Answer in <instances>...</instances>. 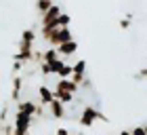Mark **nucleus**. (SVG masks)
<instances>
[{
  "label": "nucleus",
  "instance_id": "obj_26",
  "mask_svg": "<svg viewBox=\"0 0 147 135\" xmlns=\"http://www.w3.org/2000/svg\"><path fill=\"white\" fill-rule=\"evenodd\" d=\"M92 82H90V78H84V82H82V89H90Z\"/></svg>",
  "mask_w": 147,
  "mask_h": 135
},
{
  "label": "nucleus",
  "instance_id": "obj_5",
  "mask_svg": "<svg viewBox=\"0 0 147 135\" xmlns=\"http://www.w3.org/2000/svg\"><path fill=\"white\" fill-rule=\"evenodd\" d=\"M61 13H63V11H61V6H59V4H53L51 9L46 11L42 17H40V28H51V25L55 23V19L61 15Z\"/></svg>",
  "mask_w": 147,
  "mask_h": 135
},
{
  "label": "nucleus",
  "instance_id": "obj_20",
  "mask_svg": "<svg viewBox=\"0 0 147 135\" xmlns=\"http://www.w3.org/2000/svg\"><path fill=\"white\" fill-rule=\"evenodd\" d=\"M63 59H57V61H53L51 63V70H53V74H59V70H61V68H63Z\"/></svg>",
  "mask_w": 147,
  "mask_h": 135
},
{
  "label": "nucleus",
  "instance_id": "obj_2",
  "mask_svg": "<svg viewBox=\"0 0 147 135\" xmlns=\"http://www.w3.org/2000/svg\"><path fill=\"white\" fill-rule=\"evenodd\" d=\"M97 120H103V123H107V116H105L103 112H99L95 106H84L82 108V114H80V118H78V125L82 127V129H90L92 125L97 123Z\"/></svg>",
  "mask_w": 147,
  "mask_h": 135
},
{
  "label": "nucleus",
  "instance_id": "obj_18",
  "mask_svg": "<svg viewBox=\"0 0 147 135\" xmlns=\"http://www.w3.org/2000/svg\"><path fill=\"white\" fill-rule=\"evenodd\" d=\"M132 25V15L128 13V15H124L122 19H120V30H128Z\"/></svg>",
  "mask_w": 147,
  "mask_h": 135
},
{
  "label": "nucleus",
  "instance_id": "obj_25",
  "mask_svg": "<svg viewBox=\"0 0 147 135\" xmlns=\"http://www.w3.org/2000/svg\"><path fill=\"white\" fill-rule=\"evenodd\" d=\"M55 135H71V133H69V129H65V127H59L55 131Z\"/></svg>",
  "mask_w": 147,
  "mask_h": 135
},
{
  "label": "nucleus",
  "instance_id": "obj_3",
  "mask_svg": "<svg viewBox=\"0 0 147 135\" xmlns=\"http://www.w3.org/2000/svg\"><path fill=\"white\" fill-rule=\"evenodd\" d=\"M32 123H34V118H32V116L17 112L15 118H13V129H15V135H30Z\"/></svg>",
  "mask_w": 147,
  "mask_h": 135
},
{
  "label": "nucleus",
  "instance_id": "obj_11",
  "mask_svg": "<svg viewBox=\"0 0 147 135\" xmlns=\"http://www.w3.org/2000/svg\"><path fill=\"white\" fill-rule=\"evenodd\" d=\"M21 89H23V76H13V93H11V99L13 101H21Z\"/></svg>",
  "mask_w": 147,
  "mask_h": 135
},
{
  "label": "nucleus",
  "instance_id": "obj_8",
  "mask_svg": "<svg viewBox=\"0 0 147 135\" xmlns=\"http://www.w3.org/2000/svg\"><path fill=\"white\" fill-rule=\"evenodd\" d=\"M38 97H40V106H51L53 104V99H55V95H53V91L49 89L46 85H40L38 87Z\"/></svg>",
  "mask_w": 147,
  "mask_h": 135
},
{
  "label": "nucleus",
  "instance_id": "obj_14",
  "mask_svg": "<svg viewBox=\"0 0 147 135\" xmlns=\"http://www.w3.org/2000/svg\"><path fill=\"white\" fill-rule=\"evenodd\" d=\"M21 42H30V44H34L36 42V30H32V28H25L23 32H21Z\"/></svg>",
  "mask_w": 147,
  "mask_h": 135
},
{
  "label": "nucleus",
  "instance_id": "obj_16",
  "mask_svg": "<svg viewBox=\"0 0 147 135\" xmlns=\"http://www.w3.org/2000/svg\"><path fill=\"white\" fill-rule=\"evenodd\" d=\"M53 4H55V2H53V0H42V2H36V11L40 13V17H42V15H44V13H46V11L51 9Z\"/></svg>",
  "mask_w": 147,
  "mask_h": 135
},
{
  "label": "nucleus",
  "instance_id": "obj_10",
  "mask_svg": "<svg viewBox=\"0 0 147 135\" xmlns=\"http://www.w3.org/2000/svg\"><path fill=\"white\" fill-rule=\"evenodd\" d=\"M55 89H57V91H65V93H71V95H76V93L80 91V87L74 85L69 78H59V82H57Z\"/></svg>",
  "mask_w": 147,
  "mask_h": 135
},
{
  "label": "nucleus",
  "instance_id": "obj_17",
  "mask_svg": "<svg viewBox=\"0 0 147 135\" xmlns=\"http://www.w3.org/2000/svg\"><path fill=\"white\" fill-rule=\"evenodd\" d=\"M71 74H74L71 65H69V63H63V68L59 70V74H57V76H59V78H71Z\"/></svg>",
  "mask_w": 147,
  "mask_h": 135
},
{
  "label": "nucleus",
  "instance_id": "obj_29",
  "mask_svg": "<svg viewBox=\"0 0 147 135\" xmlns=\"http://www.w3.org/2000/svg\"><path fill=\"white\" fill-rule=\"evenodd\" d=\"M145 131H147V125H145Z\"/></svg>",
  "mask_w": 147,
  "mask_h": 135
},
{
  "label": "nucleus",
  "instance_id": "obj_6",
  "mask_svg": "<svg viewBox=\"0 0 147 135\" xmlns=\"http://www.w3.org/2000/svg\"><path fill=\"white\" fill-rule=\"evenodd\" d=\"M36 108H38L36 101H32V99H21V101L17 104V112L28 114V116L34 118V116H36Z\"/></svg>",
  "mask_w": 147,
  "mask_h": 135
},
{
  "label": "nucleus",
  "instance_id": "obj_9",
  "mask_svg": "<svg viewBox=\"0 0 147 135\" xmlns=\"http://www.w3.org/2000/svg\"><path fill=\"white\" fill-rule=\"evenodd\" d=\"M76 51H78V42L76 40H69V42H63L61 46H57L59 57H71Z\"/></svg>",
  "mask_w": 147,
  "mask_h": 135
},
{
  "label": "nucleus",
  "instance_id": "obj_4",
  "mask_svg": "<svg viewBox=\"0 0 147 135\" xmlns=\"http://www.w3.org/2000/svg\"><path fill=\"white\" fill-rule=\"evenodd\" d=\"M32 57H34V44L19 40V51L13 55V59H15V61H21V63H32Z\"/></svg>",
  "mask_w": 147,
  "mask_h": 135
},
{
  "label": "nucleus",
  "instance_id": "obj_1",
  "mask_svg": "<svg viewBox=\"0 0 147 135\" xmlns=\"http://www.w3.org/2000/svg\"><path fill=\"white\" fill-rule=\"evenodd\" d=\"M40 38L46 40L53 49L61 46L63 42H69V40H76L69 28H59V30H40Z\"/></svg>",
  "mask_w": 147,
  "mask_h": 135
},
{
  "label": "nucleus",
  "instance_id": "obj_28",
  "mask_svg": "<svg viewBox=\"0 0 147 135\" xmlns=\"http://www.w3.org/2000/svg\"><path fill=\"white\" fill-rule=\"evenodd\" d=\"M36 2H42V0H36Z\"/></svg>",
  "mask_w": 147,
  "mask_h": 135
},
{
  "label": "nucleus",
  "instance_id": "obj_30",
  "mask_svg": "<svg viewBox=\"0 0 147 135\" xmlns=\"http://www.w3.org/2000/svg\"><path fill=\"white\" fill-rule=\"evenodd\" d=\"M30 135H32V133H30Z\"/></svg>",
  "mask_w": 147,
  "mask_h": 135
},
{
  "label": "nucleus",
  "instance_id": "obj_22",
  "mask_svg": "<svg viewBox=\"0 0 147 135\" xmlns=\"http://www.w3.org/2000/svg\"><path fill=\"white\" fill-rule=\"evenodd\" d=\"M130 135H147V131H145L143 125H139V127H135V129H130Z\"/></svg>",
  "mask_w": 147,
  "mask_h": 135
},
{
  "label": "nucleus",
  "instance_id": "obj_19",
  "mask_svg": "<svg viewBox=\"0 0 147 135\" xmlns=\"http://www.w3.org/2000/svg\"><path fill=\"white\" fill-rule=\"evenodd\" d=\"M38 68H40V74H42V76H51V74H53V70H51V63H46V61H42Z\"/></svg>",
  "mask_w": 147,
  "mask_h": 135
},
{
  "label": "nucleus",
  "instance_id": "obj_12",
  "mask_svg": "<svg viewBox=\"0 0 147 135\" xmlns=\"http://www.w3.org/2000/svg\"><path fill=\"white\" fill-rule=\"evenodd\" d=\"M53 95H55V99L57 101H61V104L63 106H67V104H71V101H74V95H71V93H65V91H53Z\"/></svg>",
  "mask_w": 147,
  "mask_h": 135
},
{
  "label": "nucleus",
  "instance_id": "obj_21",
  "mask_svg": "<svg viewBox=\"0 0 147 135\" xmlns=\"http://www.w3.org/2000/svg\"><path fill=\"white\" fill-rule=\"evenodd\" d=\"M6 116H9V106H2V110H0V125H4L9 120Z\"/></svg>",
  "mask_w": 147,
  "mask_h": 135
},
{
  "label": "nucleus",
  "instance_id": "obj_15",
  "mask_svg": "<svg viewBox=\"0 0 147 135\" xmlns=\"http://www.w3.org/2000/svg\"><path fill=\"white\" fill-rule=\"evenodd\" d=\"M71 70H74V74H78V76H86V61L84 59H78V61L71 65Z\"/></svg>",
  "mask_w": 147,
  "mask_h": 135
},
{
  "label": "nucleus",
  "instance_id": "obj_24",
  "mask_svg": "<svg viewBox=\"0 0 147 135\" xmlns=\"http://www.w3.org/2000/svg\"><path fill=\"white\" fill-rule=\"evenodd\" d=\"M21 70H23V63L21 61H13V76H17Z\"/></svg>",
  "mask_w": 147,
  "mask_h": 135
},
{
  "label": "nucleus",
  "instance_id": "obj_13",
  "mask_svg": "<svg viewBox=\"0 0 147 135\" xmlns=\"http://www.w3.org/2000/svg\"><path fill=\"white\" fill-rule=\"evenodd\" d=\"M42 55H44V61L46 63H53V61H57V59H63V57H59L57 49H53V46H49L46 51H42Z\"/></svg>",
  "mask_w": 147,
  "mask_h": 135
},
{
  "label": "nucleus",
  "instance_id": "obj_27",
  "mask_svg": "<svg viewBox=\"0 0 147 135\" xmlns=\"http://www.w3.org/2000/svg\"><path fill=\"white\" fill-rule=\"evenodd\" d=\"M118 135H130V131H120Z\"/></svg>",
  "mask_w": 147,
  "mask_h": 135
},
{
  "label": "nucleus",
  "instance_id": "obj_7",
  "mask_svg": "<svg viewBox=\"0 0 147 135\" xmlns=\"http://www.w3.org/2000/svg\"><path fill=\"white\" fill-rule=\"evenodd\" d=\"M49 110H51V116L57 118V120L67 118V110H65V106L61 104V101H57V99H53V104L49 106Z\"/></svg>",
  "mask_w": 147,
  "mask_h": 135
},
{
  "label": "nucleus",
  "instance_id": "obj_23",
  "mask_svg": "<svg viewBox=\"0 0 147 135\" xmlns=\"http://www.w3.org/2000/svg\"><path fill=\"white\" fill-rule=\"evenodd\" d=\"M147 80V68H141V70H139L137 74H135V80Z\"/></svg>",
  "mask_w": 147,
  "mask_h": 135
}]
</instances>
